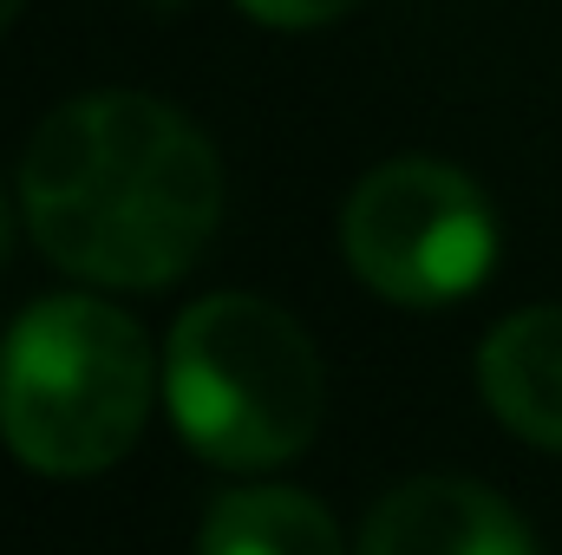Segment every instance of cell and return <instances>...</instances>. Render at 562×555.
Segmentation results:
<instances>
[{
    "label": "cell",
    "mask_w": 562,
    "mask_h": 555,
    "mask_svg": "<svg viewBox=\"0 0 562 555\" xmlns=\"http://www.w3.org/2000/svg\"><path fill=\"white\" fill-rule=\"evenodd\" d=\"M20 209L66 275L164 287L196 269L223 223V163L177 105L86 92L33 132L20 157Z\"/></svg>",
    "instance_id": "6da1fadb"
},
{
    "label": "cell",
    "mask_w": 562,
    "mask_h": 555,
    "mask_svg": "<svg viewBox=\"0 0 562 555\" xmlns=\"http://www.w3.org/2000/svg\"><path fill=\"white\" fill-rule=\"evenodd\" d=\"M150 418V340L92 294H53L7 327L0 438L40 477H99Z\"/></svg>",
    "instance_id": "7a4b0ae2"
},
{
    "label": "cell",
    "mask_w": 562,
    "mask_h": 555,
    "mask_svg": "<svg viewBox=\"0 0 562 555\" xmlns=\"http://www.w3.org/2000/svg\"><path fill=\"white\" fill-rule=\"evenodd\" d=\"M164 406L196 457L269 471L314 444L327 373L288 307L262 294H210L170 327Z\"/></svg>",
    "instance_id": "3957f363"
},
{
    "label": "cell",
    "mask_w": 562,
    "mask_h": 555,
    "mask_svg": "<svg viewBox=\"0 0 562 555\" xmlns=\"http://www.w3.org/2000/svg\"><path fill=\"white\" fill-rule=\"evenodd\" d=\"M340 242L353 275L400 307L464 301L497 262V223L477 183L451 163L400 157L353 183Z\"/></svg>",
    "instance_id": "277c9868"
},
{
    "label": "cell",
    "mask_w": 562,
    "mask_h": 555,
    "mask_svg": "<svg viewBox=\"0 0 562 555\" xmlns=\"http://www.w3.org/2000/svg\"><path fill=\"white\" fill-rule=\"evenodd\" d=\"M360 555H543L524 517L464 477H406L360 530Z\"/></svg>",
    "instance_id": "5b68a950"
},
{
    "label": "cell",
    "mask_w": 562,
    "mask_h": 555,
    "mask_svg": "<svg viewBox=\"0 0 562 555\" xmlns=\"http://www.w3.org/2000/svg\"><path fill=\"white\" fill-rule=\"evenodd\" d=\"M484 406L517 438L562 451V307H524L477 347Z\"/></svg>",
    "instance_id": "8992f818"
},
{
    "label": "cell",
    "mask_w": 562,
    "mask_h": 555,
    "mask_svg": "<svg viewBox=\"0 0 562 555\" xmlns=\"http://www.w3.org/2000/svg\"><path fill=\"white\" fill-rule=\"evenodd\" d=\"M196 555H347L334 517L288 484H249L223 490L203 517Z\"/></svg>",
    "instance_id": "52a82bcc"
},
{
    "label": "cell",
    "mask_w": 562,
    "mask_h": 555,
    "mask_svg": "<svg viewBox=\"0 0 562 555\" xmlns=\"http://www.w3.org/2000/svg\"><path fill=\"white\" fill-rule=\"evenodd\" d=\"M353 0H243L249 20L281 26V33H301V26H321V20H340Z\"/></svg>",
    "instance_id": "ba28073f"
},
{
    "label": "cell",
    "mask_w": 562,
    "mask_h": 555,
    "mask_svg": "<svg viewBox=\"0 0 562 555\" xmlns=\"http://www.w3.org/2000/svg\"><path fill=\"white\" fill-rule=\"evenodd\" d=\"M7 242H13V216H7V196H0V262H7Z\"/></svg>",
    "instance_id": "9c48e42d"
},
{
    "label": "cell",
    "mask_w": 562,
    "mask_h": 555,
    "mask_svg": "<svg viewBox=\"0 0 562 555\" xmlns=\"http://www.w3.org/2000/svg\"><path fill=\"white\" fill-rule=\"evenodd\" d=\"M20 7H26V0H0V33L13 26V13H20Z\"/></svg>",
    "instance_id": "30bf717a"
}]
</instances>
